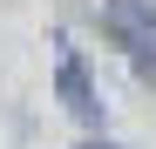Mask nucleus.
<instances>
[{"mask_svg":"<svg viewBox=\"0 0 156 149\" xmlns=\"http://www.w3.org/2000/svg\"><path fill=\"white\" fill-rule=\"evenodd\" d=\"M109 27L122 41H156V0H109Z\"/></svg>","mask_w":156,"mask_h":149,"instance_id":"obj_1","label":"nucleus"},{"mask_svg":"<svg viewBox=\"0 0 156 149\" xmlns=\"http://www.w3.org/2000/svg\"><path fill=\"white\" fill-rule=\"evenodd\" d=\"M61 102L75 109V115H95L102 102H95V88H88V68L75 61V54H61Z\"/></svg>","mask_w":156,"mask_h":149,"instance_id":"obj_2","label":"nucleus"},{"mask_svg":"<svg viewBox=\"0 0 156 149\" xmlns=\"http://www.w3.org/2000/svg\"><path fill=\"white\" fill-rule=\"evenodd\" d=\"M82 149H102V142H82Z\"/></svg>","mask_w":156,"mask_h":149,"instance_id":"obj_3","label":"nucleus"}]
</instances>
